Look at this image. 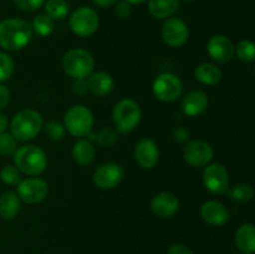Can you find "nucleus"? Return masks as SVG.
<instances>
[{
    "instance_id": "f257e3e1",
    "label": "nucleus",
    "mask_w": 255,
    "mask_h": 254,
    "mask_svg": "<svg viewBox=\"0 0 255 254\" xmlns=\"http://www.w3.org/2000/svg\"><path fill=\"white\" fill-rule=\"evenodd\" d=\"M32 29L26 20L9 17L0 21V47L6 51H19L31 41Z\"/></svg>"
},
{
    "instance_id": "f03ea898",
    "label": "nucleus",
    "mask_w": 255,
    "mask_h": 254,
    "mask_svg": "<svg viewBox=\"0 0 255 254\" xmlns=\"http://www.w3.org/2000/svg\"><path fill=\"white\" fill-rule=\"evenodd\" d=\"M15 167L20 173L36 177L44 173L47 168V156L40 147L34 144H25L17 147L14 153Z\"/></svg>"
},
{
    "instance_id": "7ed1b4c3",
    "label": "nucleus",
    "mask_w": 255,
    "mask_h": 254,
    "mask_svg": "<svg viewBox=\"0 0 255 254\" xmlns=\"http://www.w3.org/2000/svg\"><path fill=\"white\" fill-rule=\"evenodd\" d=\"M44 127L42 116L36 110L26 109L17 112L10 124V133L16 141L26 142L35 138Z\"/></svg>"
},
{
    "instance_id": "20e7f679",
    "label": "nucleus",
    "mask_w": 255,
    "mask_h": 254,
    "mask_svg": "<svg viewBox=\"0 0 255 254\" xmlns=\"http://www.w3.org/2000/svg\"><path fill=\"white\" fill-rule=\"evenodd\" d=\"M141 119V107L132 99H122L112 110V120L120 133H129L136 129Z\"/></svg>"
},
{
    "instance_id": "39448f33",
    "label": "nucleus",
    "mask_w": 255,
    "mask_h": 254,
    "mask_svg": "<svg viewBox=\"0 0 255 254\" xmlns=\"http://www.w3.org/2000/svg\"><path fill=\"white\" fill-rule=\"evenodd\" d=\"M94 56L84 49H71L62 57V70L74 80L87 79L94 72Z\"/></svg>"
},
{
    "instance_id": "423d86ee",
    "label": "nucleus",
    "mask_w": 255,
    "mask_h": 254,
    "mask_svg": "<svg viewBox=\"0 0 255 254\" xmlns=\"http://www.w3.org/2000/svg\"><path fill=\"white\" fill-rule=\"evenodd\" d=\"M64 126L71 136L79 138L86 137L94 127V115L89 107L84 105H75L65 114Z\"/></svg>"
},
{
    "instance_id": "0eeeda50",
    "label": "nucleus",
    "mask_w": 255,
    "mask_h": 254,
    "mask_svg": "<svg viewBox=\"0 0 255 254\" xmlns=\"http://www.w3.org/2000/svg\"><path fill=\"white\" fill-rule=\"evenodd\" d=\"M100 19L92 7L81 6L75 10L69 20L71 31L80 37H89L99 29Z\"/></svg>"
},
{
    "instance_id": "6e6552de",
    "label": "nucleus",
    "mask_w": 255,
    "mask_h": 254,
    "mask_svg": "<svg viewBox=\"0 0 255 254\" xmlns=\"http://www.w3.org/2000/svg\"><path fill=\"white\" fill-rule=\"evenodd\" d=\"M152 91L159 101L173 102L181 97L183 92V84L177 75L172 72H163L154 79Z\"/></svg>"
},
{
    "instance_id": "1a4fd4ad",
    "label": "nucleus",
    "mask_w": 255,
    "mask_h": 254,
    "mask_svg": "<svg viewBox=\"0 0 255 254\" xmlns=\"http://www.w3.org/2000/svg\"><path fill=\"white\" fill-rule=\"evenodd\" d=\"M19 198L26 204H36L46 199L49 194V184L39 177L21 179L16 187Z\"/></svg>"
},
{
    "instance_id": "9d476101",
    "label": "nucleus",
    "mask_w": 255,
    "mask_h": 254,
    "mask_svg": "<svg viewBox=\"0 0 255 254\" xmlns=\"http://www.w3.org/2000/svg\"><path fill=\"white\" fill-rule=\"evenodd\" d=\"M213 147L203 139H196L186 144L183 149V158L191 167L202 168L211 163L213 159Z\"/></svg>"
},
{
    "instance_id": "9b49d317",
    "label": "nucleus",
    "mask_w": 255,
    "mask_h": 254,
    "mask_svg": "<svg viewBox=\"0 0 255 254\" xmlns=\"http://www.w3.org/2000/svg\"><path fill=\"white\" fill-rule=\"evenodd\" d=\"M229 173L221 163L206 166L203 172V184L212 194H224L229 189Z\"/></svg>"
},
{
    "instance_id": "f8f14e48",
    "label": "nucleus",
    "mask_w": 255,
    "mask_h": 254,
    "mask_svg": "<svg viewBox=\"0 0 255 254\" xmlns=\"http://www.w3.org/2000/svg\"><path fill=\"white\" fill-rule=\"evenodd\" d=\"M162 40L171 47H181L189 37L188 25L179 17H168L162 25Z\"/></svg>"
},
{
    "instance_id": "ddd939ff",
    "label": "nucleus",
    "mask_w": 255,
    "mask_h": 254,
    "mask_svg": "<svg viewBox=\"0 0 255 254\" xmlns=\"http://www.w3.org/2000/svg\"><path fill=\"white\" fill-rule=\"evenodd\" d=\"M125 176V171L121 164L109 162L104 163L94 173V182L96 187L100 189H114L115 187L121 183L122 178Z\"/></svg>"
},
{
    "instance_id": "4468645a",
    "label": "nucleus",
    "mask_w": 255,
    "mask_h": 254,
    "mask_svg": "<svg viewBox=\"0 0 255 254\" xmlns=\"http://www.w3.org/2000/svg\"><path fill=\"white\" fill-rule=\"evenodd\" d=\"M234 46L233 41L226 35H214L208 40L207 44V51L211 56L212 60H214L218 64H227L234 57Z\"/></svg>"
},
{
    "instance_id": "2eb2a0df",
    "label": "nucleus",
    "mask_w": 255,
    "mask_h": 254,
    "mask_svg": "<svg viewBox=\"0 0 255 254\" xmlns=\"http://www.w3.org/2000/svg\"><path fill=\"white\" fill-rule=\"evenodd\" d=\"M134 159L142 168H153L159 159V149L156 142L151 138L139 139L134 147Z\"/></svg>"
},
{
    "instance_id": "dca6fc26",
    "label": "nucleus",
    "mask_w": 255,
    "mask_h": 254,
    "mask_svg": "<svg viewBox=\"0 0 255 254\" xmlns=\"http://www.w3.org/2000/svg\"><path fill=\"white\" fill-rule=\"evenodd\" d=\"M201 217L209 226L222 227L228 223L231 214L222 202L208 201L202 204Z\"/></svg>"
},
{
    "instance_id": "f3484780",
    "label": "nucleus",
    "mask_w": 255,
    "mask_h": 254,
    "mask_svg": "<svg viewBox=\"0 0 255 254\" xmlns=\"http://www.w3.org/2000/svg\"><path fill=\"white\" fill-rule=\"evenodd\" d=\"M151 209L159 218H171L178 212L179 201L173 193L161 192L152 198Z\"/></svg>"
},
{
    "instance_id": "a211bd4d",
    "label": "nucleus",
    "mask_w": 255,
    "mask_h": 254,
    "mask_svg": "<svg viewBox=\"0 0 255 254\" xmlns=\"http://www.w3.org/2000/svg\"><path fill=\"white\" fill-rule=\"evenodd\" d=\"M209 100L206 92L194 90L188 92L182 100V110L188 117H197L208 109Z\"/></svg>"
},
{
    "instance_id": "6ab92c4d",
    "label": "nucleus",
    "mask_w": 255,
    "mask_h": 254,
    "mask_svg": "<svg viewBox=\"0 0 255 254\" xmlns=\"http://www.w3.org/2000/svg\"><path fill=\"white\" fill-rule=\"evenodd\" d=\"M87 87L89 91L96 96L104 97L107 96L112 92L115 86L114 79L109 72L105 71H96L92 72L89 77H87Z\"/></svg>"
},
{
    "instance_id": "aec40b11",
    "label": "nucleus",
    "mask_w": 255,
    "mask_h": 254,
    "mask_svg": "<svg viewBox=\"0 0 255 254\" xmlns=\"http://www.w3.org/2000/svg\"><path fill=\"white\" fill-rule=\"evenodd\" d=\"M234 242L242 254H254L255 252V227L252 223L242 224L236 232Z\"/></svg>"
},
{
    "instance_id": "412c9836",
    "label": "nucleus",
    "mask_w": 255,
    "mask_h": 254,
    "mask_svg": "<svg viewBox=\"0 0 255 254\" xmlns=\"http://www.w3.org/2000/svg\"><path fill=\"white\" fill-rule=\"evenodd\" d=\"M194 76L201 84L207 86L217 85L222 80V70L212 62H202L194 70Z\"/></svg>"
},
{
    "instance_id": "4be33fe9",
    "label": "nucleus",
    "mask_w": 255,
    "mask_h": 254,
    "mask_svg": "<svg viewBox=\"0 0 255 254\" xmlns=\"http://www.w3.org/2000/svg\"><path fill=\"white\" fill-rule=\"evenodd\" d=\"M95 147L87 138H80L72 147V158L80 166H89L95 158Z\"/></svg>"
},
{
    "instance_id": "5701e85b",
    "label": "nucleus",
    "mask_w": 255,
    "mask_h": 254,
    "mask_svg": "<svg viewBox=\"0 0 255 254\" xmlns=\"http://www.w3.org/2000/svg\"><path fill=\"white\" fill-rule=\"evenodd\" d=\"M21 208V199L17 193L11 191L4 192L0 196V217L4 219H12L19 214Z\"/></svg>"
},
{
    "instance_id": "b1692460",
    "label": "nucleus",
    "mask_w": 255,
    "mask_h": 254,
    "mask_svg": "<svg viewBox=\"0 0 255 254\" xmlns=\"http://www.w3.org/2000/svg\"><path fill=\"white\" fill-rule=\"evenodd\" d=\"M148 10L157 19H168L179 9L181 0H147Z\"/></svg>"
},
{
    "instance_id": "393cba45",
    "label": "nucleus",
    "mask_w": 255,
    "mask_h": 254,
    "mask_svg": "<svg viewBox=\"0 0 255 254\" xmlns=\"http://www.w3.org/2000/svg\"><path fill=\"white\" fill-rule=\"evenodd\" d=\"M55 20H52L49 15L46 14H39L34 17L32 20L31 29L32 31L36 32L39 36L46 37L54 32L55 29Z\"/></svg>"
},
{
    "instance_id": "a878e982",
    "label": "nucleus",
    "mask_w": 255,
    "mask_h": 254,
    "mask_svg": "<svg viewBox=\"0 0 255 254\" xmlns=\"http://www.w3.org/2000/svg\"><path fill=\"white\" fill-rule=\"evenodd\" d=\"M45 14L52 20H61L67 16L70 11L69 2L66 0H47L45 2Z\"/></svg>"
},
{
    "instance_id": "bb28decb",
    "label": "nucleus",
    "mask_w": 255,
    "mask_h": 254,
    "mask_svg": "<svg viewBox=\"0 0 255 254\" xmlns=\"http://www.w3.org/2000/svg\"><path fill=\"white\" fill-rule=\"evenodd\" d=\"M226 193H228L229 198L233 201L239 202V203H247L253 199L254 189L249 184H237L233 188L228 189Z\"/></svg>"
},
{
    "instance_id": "cd10ccee",
    "label": "nucleus",
    "mask_w": 255,
    "mask_h": 254,
    "mask_svg": "<svg viewBox=\"0 0 255 254\" xmlns=\"http://www.w3.org/2000/svg\"><path fill=\"white\" fill-rule=\"evenodd\" d=\"M234 55H237L241 61L253 62L255 60V45L251 40H242L234 49Z\"/></svg>"
},
{
    "instance_id": "c85d7f7f",
    "label": "nucleus",
    "mask_w": 255,
    "mask_h": 254,
    "mask_svg": "<svg viewBox=\"0 0 255 254\" xmlns=\"http://www.w3.org/2000/svg\"><path fill=\"white\" fill-rule=\"evenodd\" d=\"M119 139V133H117V129L114 127H105L101 131L97 133V139L96 142L101 147L105 148H110V147L114 146L115 143Z\"/></svg>"
},
{
    "instance_id": "c756f323",
    "label": "nucleus",
    "mask_w": 255,
    "mask_h": 254,
    "mask_svg": "<svg viewBox=\"0 0 255 254\" xmlns=\"http://www.w3.org/2000/svg\"><path fill=\"white\" fill-rule=\"evenodd\" d=\"M0 179L9 186H17L19 182L21 181V173L15 166L6 164L0 171Z\"/></svg>"
},
{
    "instance_id": "7c9ffc66",
    "label": "nucleus",
    "mask_w": 255,
    "mask_h": 254,
    "mask_svg": "<svg viewBox=\"0 0 255 254\" xmlns=\"http://www.w3.org/2000/svg\"><path fill=\"white\" fill-rule=\"evenodd\" d=\"M17 148V141L12 137L10 132L0 133V154L2 156H11Z\"/></svg>"
},
{
    "instance_id": "2f4dec72",
    "label": "nucleus",
    "mask_w": 255,
    "mask_h": 254,
    "mask_svg": "<svg viewBox=\"0 0 255 254\" xmlns=\"http://www.w3.org/2000/svg\"><path fill=\"white\" fill-rule=\"evenodd\" d=\"M42 128L51 141H61L65 137V126L59 121H49L44 125Z\"/></svg>"
},
{
    "instance_id": "473e14b6",
    "label": "nucleus",
    "mask_w": 255,
    "mask_h": 254,
    "mask_svg": "<svg viewBox=\"0 0 255 254\" xmlns=\"http://www.w3.org/2000/svg\"><path fill=\"white\" fill-rule=\"evenodd\" d=\"M14 72V61L6 52L0 51V82H4L11 77Z\"/></svg>"
},
{
    "instance_id": "72a5a7b5",
    "label": "nucleus",
    "mask_w": 255,
    "mask_h": 254,
    "mask_svg": "<svg viewBox=\"0 0 255 254\" xmlns=\"http://www.w3.org/2000/svg\"><path fill=\"white\" fill-rule=\"evenodd\" d=\"M46 0H14V4L24 11H35L45 4Z\"/></svg>"
},
{
    "instance_id": "f704fd0d",
    "label": "nucleus",
    "mask_w": 255,
    "mask_h": 254,
    "mask_svg": "<svg viewBox=\"0 0 255 254\" xmlns=\"http://www.w3.org/2000/svg\"><path fill=\"white\" fill-rule=\"evenodd\" d=\"M116 6H115V14L117 15V16L120 17V19H127V17H129V15L132 14V7H131V4H128V2L126 1H117Z\"/></svg>"
},
{
    "instance_id": "c9c22d12",
    "label": "nucleus",
    "mask_w": 255,
    "mask_h": 254,
    "mask_svg": "<svg viewBox=\"0 0 255 254\" xmlns=\"http://www.w3.org/2000/svg\"><path fill=\"white\" fill-rule=\"evenodd\" d=\"M72 92L77 96H84L89 92V87H87V81L86 79H77L74 80L71 85Z\"/></svg>"
},
{
    "instance_id": "e433bc0d",
    "label": "nucleus",
    "mask_w": 255,
    "mask_h": 254,
    "mask_svg": "<svg viewBox=\"0 0 255 254\" xmlns=\"http://www.w3.org/2000/svg\"><path fill=\"white\" fill-rule=\"evenodd\" d=\"M167 254H194V253L188 246H186V244L176 243V244H172V246L169 247L168 253Z\"/></svg>"
},
{
    "instance_id": "4c0bfd02",
    "label": "nucleus",
    "mask_w": 255,
    "mask_h": 254,
    "mask_svg": "<svg viewBox=\"0 0 255 254\" xmlns=\"http://www.w3.org/2000/svg\"><path fill=\"white\" fill-rule=\"evenodd\" d=\"M10 102V91L6 86L0 84V111L4 110Z\"/></svg>"
},
{
    "instance_id": "58836bf2",
    "label": "nucleus",
    "mask_w": 255,
    "mask_h": 254,
    "mask_svg": "<svg viewBox=\"0 0 255 254\" xmlns=\"http://www.w3.org/2000/svg\"><path fill=\"white\" fill-rule=\"evenodd\" d=\"M173 138L174 141L179 142V143H183V142H186L189 138V131L183 128V127H178V128H176L173 131Z\"/></svg>"
},
{
    "instance_id": "ea45409f",
    "label": "nucleus",
    "mask_w": 255,
    "mask_h": 254,
    "mask_svg": "<svg viewBox=\"0 0 255 254\" xmlns=\"http://www.w3.org/2000/svg\"><path fill=\"white\" fill-rule=\"evenodd\" d=\"M92 2H94L96 6L105 9V7L114 6V5L117 2V0H92Z\"/></svg>"
},
{
    "instance_id": "a19ab883",
    "label": "nucleus",
    "mask_w": 255,
    "mask_h": 254,
    "mask_svg": "<svg viewBox=\"0 0 255 254\" xmlns=\"http://www.w3.org/2000/svg\"><path fill=\"white\" fill-rule=\"evenodd\" d=\"M7 125H9V122H7L6 116L0 112V133H2V132H6Z\"/></svg>"
},
{
    "instance_id": "79ce46f5",
    "label": "nucleus",
    "mask_w": 255,
    "mask_h": 254,
    "mask_svg": "<svg viewBox=\"0 0 255 254\" xmlns=\"http://www.w3.org/2000/svg\"><path fill=\"white\" fill-rule=\"evenodd\" d=\"M124 1L128 2V4H136V5H139V4H143L144 1H147V0H124Z\"/></svg>"
},
{
    "instance_id": "37998d69",
    "label": "nucleus",
    "mask_w": 255,
    "mask_h": 254,
    "mask_svg": "<svg viewBox=\"0 0 255 254\" xmlns=\"http://www.w3.org/2000/svg\"><path fill=\"white\" fill-rule=\"evenodd\" d=\"M184 1H194V0H184Z\"/></svg>"
}]
</instances>
